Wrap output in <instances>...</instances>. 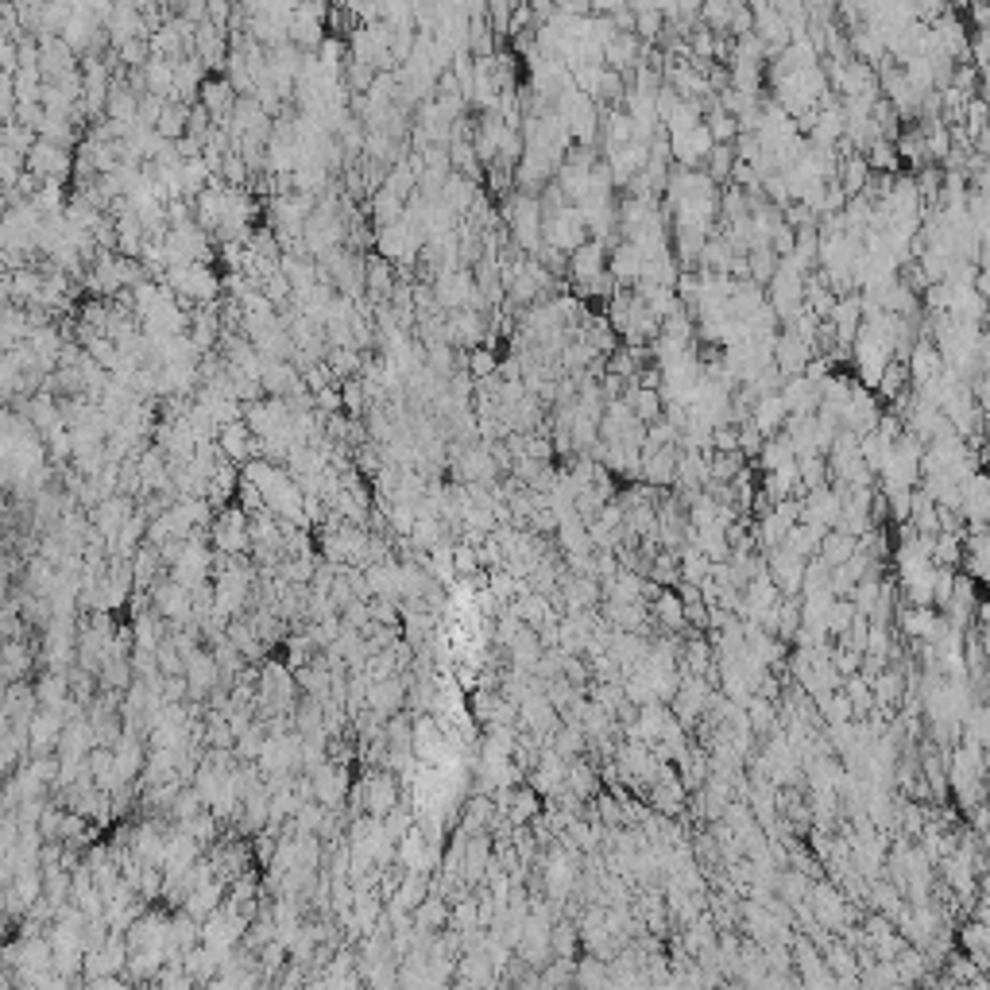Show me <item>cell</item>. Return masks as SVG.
<instances>
[{
    "label": "cell",
    "mask_w": 990,
    "mask_h": 990,
    "mask_svg": "<svg viewBox=\"0 0 990 990\" xmlns=\"http://www.w3.org/2000/svg\"><path fill=\"white\" fill-rule=\"evenodd\" d=\"M159 283H167L182 306H209V302L221 294V279H217V271H213L209 263H182V267H171Z\"/></svg>",
    "instance_id": "cell-1"
},
{
    "label": "cell",
    "mask_w": 990,
    "mask_h": 990,
    "mask_svg": "<svg viewBox=\"0 0 990 990\" xmlns=\"http://www.w3.org/2000/svg\"><path fill=\"white\" fill-rule=\"evenodd\" d=\"M921 457H925V441L913 434H902V441L890 449V461L882 468V492H913L921 480Z\"/></svg>",
    "instance_id": "cell-2"
},
{
    "label": "cell",
    "mask_w": 990,
    "mask_h": 990,
    "mask_svg": "<svg viewBox=\"0 0 990 990\" xmlns=\"http://www.w3.org/2000/svg\"><path fill=\"white\" fill-rule=\"evenodd\" d=\"M209 542H213V554L240 557L252 550V515L233 503L225 511H217V519L209 526Z\"/></svg>",
    "instance_id": "cell-3"
},
{
    "label": "cell",
    "mask_w": 990,
    "mask_h": 990,
    "mask_svg": "<svg viewBox=\"0 0 990 990\" xmlns=\"http://www.w3.org/2000/svg\"><path fill=\"white\" fill-rule=\"evenodd\" d=\"M542 240H546V248H557L561 256H573L581 244L592 240V233H588V225H584L577 205H561V209H550V213H546V221H542Z\"/></svg>",
    "instance_id": "cell-4"
},
{
    "label": "cell",
    "mask_w": 990,
    "mask_h": 990,
    "mask_svg": "<svg viewBox=\"0 0 990 990\" xmlns=\"http://www.w3.org/2000/svg\"><path fill=\"white\" fill-rule=\"evenodd\" d=\"M356 805L364 809V816H391L403 801H399V778L395 774H387V770H376V774H368L360 786H356Z\"/></svg>",
    "instance_id": "cell-5"
},
{
    "label": "cell",
    "mask_w": 990,
    "mask_h": 990,
    "mask_svg": "<svg viewBox=\"0 0 990 990\" xmlns=\"http://www.w3.org/2000/svg\"><path fill=\"white\" fill-rule=\"evenodd\" d=\"M74 159H78V155H70V147L39 140L28 155V171L35 178H43V182H66L70 171H74Z\"/></svg>",
    "instance_id": "cell-6"
},
{
    "label": "cell",
    "mask_w": 990,
    "mask_h": 990,
    "mask_svg": "<svg viewBox=\"0 0 990 990\" xmlns=\"http://www.w3.org/2000/svg\"><path fill=\"white\" fill-rule=\"evenodd\" d=\"M151 608L163 619H171V623H194V596L175 577L151 584Z\"/></svg>",
    "instance_id": "cell-7"
},
{
    "label": "cell",
    "mask_w": 990,
    "mask_h": 990,
    "mask_svg": "<svg viewBox=\"0 0 990 990\" xmlns=\"http://www.w3.org/2000/svg\"><path fill=\"white\" fill-rule=\"evenodd\" d=\"M488 337V318L484 310H457V314H445V345L453 349H480Z\"/></svg>",
    "instance_id": "cell-8"
},
{
    "label": "cell",
    "mask_w": 990,
    "mask_h": 990,
    "mask_svg": "<svg viewBox=\"0 0 990 990\" xmlns=\"http://www.w3.org/2000/svg\"><path fill=\"white\" fill-rule=\"evenodd\" d=\"M905 368H909V379H913V391H925L932 383H940V376L948 372L940 349L932 345V337H917V345L905 356Z\"/></svg>",
    "instance_id": "cell-9"
},
{
    "label": "cell",
    "mask_w": 990,
    "mask_h": 990,
    "mask_svg": "<svg viewBox=\"0 0 990 990\" xmlns=\"http://www.w3.org/2000/svg\"><path fill=\"white\" fill-rule=\"evenodd\" d=\"M608 275V248L600 244V240H588L581 244L573 256H569V279L577 283V294L588 291L596 279H604Z\"/></svg>",
    "instance_id": "cell-10"
},
{
    "label": "cell",
    "mask_w": 990,
    "mask_h": 990,
    "mask_svg": "<svg viewBox=\"0 0 990 990\" xmlns=\"http://www.w3.org/2000/svg\"><path fill=\"white\" fill-rule=\"evenodd\" d=\"M136 511H140V503H136L132 495H109V499H105V503H101L89 519H93V530H97L105 542H113L120 530H124V523H128Z\"/></svg>",
    "instance_id": "cell-11"
},
{
    "label": "cell",
    "mask_w": 990,
    "mask_h": 990,
    "mask_svg": "<svg viewBox=\"0 0 990 990\" xmlns=\"http://www.w3.org/2000/svg\"><path fill=\"white\" fill-rule=\"evenodd\" d=\"M813 360H816V352H813L809 341H801L793 329L778 333V345H774V364H778V372H782V376L786 379L805 376V368H809Z\"/></svg>",
    "instance_id": "cell-12"
},
{
    "label": "cell",
    "mask_w": 990,
    "mask_h": 990,
    "mask_svg": "<svg viewBox=\"0 0 990 990\" xmlns=\"http://www.w3.org/2000/svg\"><path fill=\"white\" fill-rule=\"evenodd\" d=\"M236 101H240V93H236L233 82H229L225 74H209V78L202 82L198 105H205V109L213 113V120H217L221 128H225V124H229V117H233Z\"/></svg>",
    "instance_id": "cell-13"
},
{
    "label": "cell",
    "mask_w": 990,
    "mask_h": 990,
    "mask_svg": "<svg viewBox=\"0 0 990 990\" xmlns=\"http://www.w3.org/2000/svg\"><path fill=\"white\" fill-rule=\"evenodd\" d=\"M128 851H132L144 867H163V863H167V836H163V828H159L155 820L132 828V832H128Z\"/></svg>",
    "instance_id": "cell-14"
},
{
    "label": "cell",
    "mask_w": 990,
    "mask_h": 990,
    "mask_svg": "<svg viewBox=\"0 0 990 990\" xmlns=\"http://www.w3.org/2000/svg\"><path fill=\"white\" fill-rule=\"evenodd\" d=\"M809 909H813V917H816V925H820V929H844V921H847L844 894H840L832 882H813Z\"/></svg>",
    "instance_id": "cell-15"
},
{
    "label": "cell",
    "mask_w": 990,
    "mask_h": 990,
    "mask_svg": "<svg viewBox=\"0 0 990 990\" xmlns=\"http://www.w3.org/2000/svg\"><path fill=\"white\" fill-rule=\"evenodd\" d=\"M407 689H410V677H403V673H395L387 681H368V708L376 716L391 720V716H399V708L407 700Z\"/></svg>",
    "instance_id": "cell-16"
},
{
    "label": "cell",
    "mask_w": 990,
    "mask_h": 990,
    "mask_svg": "<svg viewBox=\"0 0 990 990\" xmlns=\"http://www.w3.org/2000/svg\"><path fill=\"white\" fill-rule=\"evenodd\" d=\"M646 167H650V147L646 144H627L608 151V171H612L615 186H631Z\"/></svg>",
    "instance_id": "cell-17"
},
{
    "label": "cell",
    "mask_w": 990,
    "mask_h": 990,
    "mask_svg": "<svg viewBox=\"0 0 990 990\" xmlns=\"http://www.w3.org/2000/svg\"><path fill=\"white\" fill-rule=\"evenodd\" d=\"M573 886H577V851L573 847L569 851H554L550 863H546V894L554 902H565L573 894Z\"/></svg>",
    "instance_id": "cell-18"
},
{
    "label": "cell",
    "mask_w": 990,
    "mask_h": 990,
    "mask_svg": "<svg viewBox=\"0 0 990 990\" xmlns=\"http://www.w3.org/2000/svg\"><path fill=\"white\" fill-rule=\"evenodd\" d=\"M186 685H190V697L194 700L209 697V693H217V685H225L213 650H198V654L186 662Z\"/></svg>",
    "instance_id": "cell-19"
},
{
    "label": "cell",
    "mask_w": 990,
    "mask_h": 990,
    "mask_svg": "<svg viewBox=\"0 0 990 990\" xmlns=\"http://www.w3.org/2000/svg\"><path fill=\"white\" fill-rule=\"evenodd\" d=\"M349 793V770L337 766V762H325L318 774H314V801L321 809H337Z\"/></svg>",
    "instance_id": "cell-20"
},
{
    "label": "cell",
    "mask_w": 990,
    "mask_h": 990,
    "mask_svg": "<svg viewBox=\"0 0 990 990\" xmlns=\"http://www.w3.org/2000/svg\"><path fill=\"white\" fill-rule=\"evenodd\" d=\"M642 271H646V256H642L631 240H619L612 248V256H608V275L619 283V291H623L627 283H639Z\"/></svg>",
    "instance_id": "cell-21"
},
{
    "label": "cell",
    "mask_w": 990,
    "mask_h": 990,
    "mask_svg": "<svg viewBox=\"0 0 990 990\" xmlns=\"http://www.w3.org/2000/svg\"><path fill=\"white\" fill-rule=\"evenodd\" d=\"M786 422H789V407H786V399H782V391L762 395L755 407H751V426H755L762 437H778L786 430Z\"/></svg>",
    "instance_id": "cell-22"
},
{
    "label": "cell",
    "mask_w": 990,
    "mask_h": 990,
    "mask_svg": "<svg viewBox=\"0 0 990 990\" xmlns=\"http://www.w3.org/2000/svg\"><path fill=\"white\" fill-rule=\"evenodd\" d=\"M217 445H221V453H225V461L229 465H248L252 457H256V434L244 426V422H233V426H221V434H217Z\"/></svg>",
    "instance_id": "cell-23"
},
{
    "label": "cell",
    "mask_w": 990,
    "mask_h": 990,
    "mask_svg": "<svg viewBox=\"0 0 990 990\" xmlns=\"http://www.w3.org/2000/svg\"><path fill=\"white\" fill-rule=\"evenodd\" d=\"M898 627H902V635L917 642H932L940 635V627H944V615H936L932 608H917V604H905L902 612H898Z\"/></svg>",
    "instance_id": "cell-24"
},
{
    "label": "cell",
    "mask_w": 990,
    "mask_h": 990,
    "mask_svg": "<svg viewBox=\"0 0 990 990\" xmlns=\"http://www.w3.org/2000/svg\"><path fill=\"white\" fill-rule=\"evenodd\" d=\"M225 890H229V886H225L221 878L205 882V886H198V890H194V894H190V898L182 902V913L205 925V921H209L213 913H221V905H225V902H221V898H225Z\"/></svg>",
    "instance_id": "cell-25"
},
{
    "label": "cell",
    "mask_w": 990,
    "mask_h": 990,
    "mask_svg": "<svg viewBox=\"0 0 990 990\" xmlns=\"http://www.w3.org/2000/svg\"><path fill=\"white\" fill-rule=\"evenodd\" d=\"M963 565H967V577L990 588V534H967V546H963Z\"/></svg>",
    "instance_id": "cell-26"
},
{
    "label": "cell",
    "mask_w": 990,
    "mask_h": 990,
    "mask_svg": "<svg viewBox=\"0 0 990 990\" xmlns=\"http://www.w3.org/2000/svg\"><path fill=\"white\" fill-rule=\"evenodd\" d=\"M639 59H642V39L635 31H619L612 43L604 47V66H608V70H619V74L631 70V66H642Z\"/></svg>",
    "instance_id": "cell-27"
},
{
    "label": "cell",
    "mask_w": 990,
    "mask_h": 990,
    "mask_svg": "<svg viewBox=\"0 0 990 990\" xmlns=\"http://www.w3.org/2000/svg\"><path fill=\"white\" fill-rule=\"evenodd\" d=\"M623 403L635 410V418H639L642 426H654L658 418H666V399H662V391H650V387L631 383L627 395H623Z\"/></svg>",
    "instance_id": "cell-28"
},
{
    "label": "cell",
    "mask_w": 990,
    "mask_h": 990,
    "mask_svg": "<svg viewBox=\"0 0 990 990\" xmlns=\"http://www.w3.org/2000/svg\"><path fill=\"white\" fill-rule=\"evenodd\" d=\"M113 758H117V778L120 786H128L136 774H144V747H140V735H120L117 747H113Z\"/></svg>",
    "instance_id": "cell-29"
},
{
    "label": "cell",
    "mask_w": 990,
    "mask_h": 990,
    "mask_svg": "<svg viewBox=\"0 0 990 990\" xmlns=\"http://www.w3.org/2000/svg\"><path fill=\"white\" fill-rule=\"evenodd\" d=\"M782 399H786L789 414H816L820 410V387L813 379L793 376L782 383Z\"/></svg>",
    "instance_id": "cell-30"
},
{
    "label": "cell",
    "mask_w": 990,
    "mask_h": 990,
    "mask_svg": "<svg viewBox=\"0 0 990 990\" xmlns=\"http://www.w3.org/2000/svg\"><path fill=\"white\" fill-rule=\"evenodd\" d=\"M399 287V279H395V263L383 260V256H372L368 252V298L372 302H391V294Z\"/></svg>",
    "instance_id": "cell-31"
},
{
    "label": "cell",
    "mask_w": 990,
    "mask_h": 990,
    "mask_svg": "<svg viewBox=\"0 0 990 990\" xmlns=\"http://www.w3.org/2000/svg\"><path fill=\"white\" fill-rule=\"evenodd\" d=\"M650 615H654V619H662V627L673 631V635L689 627V623H685V604H681L677 588H662V592L650 600Z\"/></svg>",
    "instance_id": "cell-32"
},
{
    "label": "cell",
    "mask_w": 990,
    "mask_h": 990,
    "mask_svg": "<svg viewBox=\"0 0 990 990\" xmlns=\"http://www.w3.org/2000/svg\"><path fill=\"white\" fill-rule=\"evenodd\" d=\"M855 554H859V538H851L844 530H828L824 542H820V561H824L828 569H840V565H847Z\"/></svg>",
    "instance_id": "cell-33"
},
{
    "label": "cell",
    "mask_w": 990,
    "mask_h": 990,
    "mask_svg": "<svg viewBox=\"0 0 990 990\" xmlns=\"http://www.w3.org/2000/svg\"><path fill=\"white\" fill-rule=\"evenodd\" d=\"M35 700H39V708H66L70 704V677L59 670L43 673L35 681Z\"/></svg>",
    "instance_id": "cell-34"
},
{
    "label": "cell",
    "mask_w": 990,
    "mask_h": 990,
    "mask_svg": "<svg viewBox=\"0 0 990 990\" xmlns=\"http://www.w3.org/2000/svg\"><path fill=\"white\" fill-rule=\"evenodd\" d=\"M878 399H886V403H902L905 395H913V379H909V368H905V360H894L886 372H882V383H878V391H874Z\"/></svg>",
    "instance_id": "cell-35"
},
{
    "label": "cell",
    "mask_w": 990,
    "mask_h": 990,
    "mask_svg": "<svg viewBox=\"0 0 990 990\" xmlns=\"http://www.w3.org/2000/svg\"><path fill=\"white\" fill-rule=\"evenodd\" d=\"M963 546H967V530H963V534L940 530V534L932 538V565H936V569H956L963 561Z\"/></svg>",
    "instance_id": "cell-36"
},
{
    "label": "cell",
    "mask_w": 990,
    "mask_h": 990,
    "mask_svg": "<svg viewBox=\"0 0 990 990\" xmlns=\"http://www.w3.org/2000/svg\"><path fill=\"white\" fill-rule=\"evenodd\" d=\"M894 147H898V159L909 163V167H917V171H925L932 163L929 144H925V132H921V128H905L902 136L894 140Z\"/></svg>",
    "instance_id": "cell-37"
},
{
    "label": "cell",
    "mask_w": 990,
    "mask_h": 990,
    "mask_svg": "<svg viewBox=\"0 0 990 990\" xmlns=\"http://www.w3.org/2000/svg\"><path fill=\"white\" fill-rule=\"evenodd\" d=\"M786 465H797L793 441H789L786 434L766 437V445H762V453H758V468H762V472H774V468H786Z\"/></svg>",
    "instance_id": "cell-38"
},
{
    "label": "cell",
    "mask_w": 990,
    "mask_h": 990,
    "mask_svg": "<svg viewBox=\"0 0 990 990\" xmlns=\"http://www.w3.org/2000/svg\"><path fill=\"white\" fill-rule=\"evenodd\" d=\"M190 109L194 105H182V101H167V113L159 120V136L167 140V144H178V140H186V132H190Z\"/></svg>",
    "instance_id": "cell-39"
},
{
    "label": "cell",
    "mask_w": 990,
    "mask_h": 990,
    "mask_svg": "<svg viewBox=\"0 0 990 990\" xmlns=\"http://www.w3.org/2000/svg\"><path fill=\"white\" fill-rule=\"evenodd\" d=\"M963 743H967V747H979V751H987L990 747V708L987 704H975V708L967 712V720H963Z\"/></svg>",
    "instance_id": "cell-40"
},
{
    "label": "cell",
    "mask_w": 990,
    "mask_h": 990,
    "mask_svg": "<svg viewBox=\"0 0 990 990\" xmlns=\"http://www.w3.org/2000/svg\"><path fill=\"white\" fill-rule=\"evenodd\" d=\"M778 256H774V248H751L747 252V271H751V283L755 287H770L774 283V275H778Z\"/></svg>",
    "instance_id": "cell-41"
},
{
    "label": "cell",
    "mask_w": 990,
    "mask_h": 990,
    "mask_svg": "<svg viewBox=\"0 0 990 990\" xmlns=\"http://www.w3.org/2000/svg\"><path fill=\"white\" fill-rule=\"evenodd\" d=\"M677 565H681V581L689 584H704L712 577V561L700 554L697 546H681L677 550Z\"/></svg>",
    "instance_id": "cell-42"
},
{
    "label": "cell",
    "mask_w": 990,
    "mask_h": 990,
    "mask_svg": "<svg viewBox=\"0 0 990 990\" xmlns=\"http://www.w3.org/2000/svg\"><path fill=\"white\" fill-rule=\"evenodd\" d=\"M704 124H708V132H712V144H716V147H731L735 140H739V120L731 117V113H724L720 105H712V109H708Z\"/></svg>",
    "instance_id": "cell-43"
},
{
    "label": "cell",
    "mask_w": 990,
    "mask_h": 990,
    "mask_svg": "<svg viewBox=\"0 0 990 990\" xmlns=\"http://www.w3.org/2000/svg\"><path fill=\"white\" fill-rule=\"evenodd\" d=\"M867 163H871L874 175H886L894 178L902 171V159H898V147L890 144V140H878V144L867 147Z\"/></svg>",
    "instance_id": "cell-44"
},
{
    "label": "cell",
    "mask_w": 990,
    "mask_h": 990,
    "mask_svg": "<svg viewBox=\"0 0 990 990\" xmlns=\"http://www.w3.org/2000/svg\"><path fill=\"white\" fill-rule=\"evenodd\" d=\"M797 465H801V495L820 492V488L832 484V472H828V461H824V457H801Z\"/></svg>",
    "instance_id": "cell-45"
},
{
    "label": "cell",
    "mask_w": 990,
    "mask_h": 990,
    "mask_svg": "<svg viewBox=\"0 0 990 990\" xmlns=\"http://www.w3.org/2000/svg\"><path fill=\"white\" fill-rule=\"evenodd\" d=\"M902 681H905V677H902V673H894V670H882V673H878V677L871 681L874 704H878V708H894V704L902 700V689H905Z\"/></svg>",
    "instance_id": "cell-46"
},
{
    "label": "cell",
    "mask_w": 990,
    "mask_h": 990,
    "mask_svg": "<svg viewBox=\"0 0 990 990\" xmlns=\"http://www.w3.org/2000/svg\"><path fill=\"white\" fill-rule=\"evenodd\" d=\"M445 921H449V909H445V902H441L437 894H430L426 902L414 909V929H426V932H430V929H441Z\"/></svg>",
    "instance_id": "cell-47"
},
{
    "label": "cell",
    "mask_w": 990,
    "mask_h": 990,
    "mask_svg": "<svg viewBox=\"0 0 990 990\" xmlns=\"http://www.w3.org/2000/svg\"><path fill=\"white\" fill-rule=\"evenodd\" d=\"M735 171V144L731 147H712V155L704 159V175L712 182H728Z\"/></svg>",
    "instance_id": "cell-48"
},
{
    "label": "cell",
    "mask_w": 990,
    "mask_h": 990,
    "mask_svg": "<svg viewBox=\"0 0 990 990\" xmlns=\"http://www.w3.org/2000/svg\"><path fill=\"white\" fill-rule=\"evenodd\" d=\"M979 975H987V971L971 960L967 952H963V956L960 952H956V956H948V983H952V987H967V983H975Z\"/></svg>",
    "instance_id": "cell-49"
},
{
    "label": "cell",
    "mask_w": 990,
    "mask_h": 990,
    "mask_svg": "<svg viewBox=\"0 0 990 990\" xmlns=\"http://www.w3.org/2000/svg\"><path fill=\"white\" fill-rule=\"evenodd\" d=\"M859 619L855 612V604L851 600H832V608H828V619H824V627H828V635H836V639H844L847 627Z\"/></svg>",
    "instance_id": "cell-50"
},
{
    "label": "cell",
    "mask_w": 990,
    "mask_h": 990,
    "mask_svg": "<svg viewBox=\"0 0 990 990\" xmlns=\"http://www.w3.org/2000/svg\"><path fill=\"white\" fill-rule=\"evenodd\" d=\"M465 368L476 379H495V372H499V360H495V352L488 349V345H480V349L465 352Z\"/></svg>",
    "instance_id": "cell-51"
},
{
    "label": "cell",
    "mask_w": 990,
    "mask_h": 990,
    "mask_svg": "<svg viewBox=\"0 0 990 990\" xmlns=\"http://www.w3.org/2000/svg\"><path fill=\"white\" fill-rule=\"evenodd\" d=\"M565 789H569L577 801H584V797L596 789V770L584 766V762H573V766H569V782H565Z\"/></svg>",
    "instance_id": "cell-52"
},
{
    "label": "cell",
    "mask_w": 990,
    "mask_h": 990,
    "mask_svg": "<svg viewBox=\"0 0 990 990\" xmlns=\"http://www.w3.org/2000/svg\"><path fill=\"white\" fill-rule=\"evenodd\" d=\"M762 445H766V437L758 434L751 422H743V426H739V453H743V457H755V461H758Z\"/></svg>",
    "instance_id": "cell-53"
},
{
    "label": "cell",
    "mask_w": 990,
    "mask_h": 990,
    "mask_svg": "<svg viewBox=\"0 0 990 990\" xmlns=\"http://www.w3.org/2000/svg\"><path fill=\"white\" fill-rule=\"evenodd\" d=\"M573 948H577V932H573V925H557L554 929L557 960H573Z\"/></svg>",
    "instance_id": "cell-54"
},
{
    "label": "cell",
    "mask_w": 990,
    "mask_h": 990,
    "mask_svg": "<svg viewBox=\"0 0 990 990\" xmlns=\"http://www.w3.org/2000/svg\"><path fill=\"white\" fill-rule=\"evenodd\" d=\"M159 990H194V979L182 967H167L163 979H159Z\"/></svg>",
    "instance_id": "cell-55"
},
{
    "label": "cell",
    "mask_w": 990,
    "mask_h": 990,
    "mask_svg": "<svg viewBox=\"0 0 990 990\" xmlns=\"http://www.w3.org/2000/svg\"><path fill=\"white\" fill-rule=\"evenodd\" d=\"M975 291H979L990 302V263H983V267H979V275H975Z\"/></svg>",
    "instance_id": "cell-56"
},
{
    "label": "cell",
    "mask_w": 990,
    "mask_h": 990,
    "mask_svg": "<svg viewBox=\"0 0 990 990\" xmlns=\"http://www.w3.org/2000/svg\"><path fill=\"white\" fill-rule=\"evenodd\" d=\"M956 990H990V979H987V975H979L975 983H967V987H956Z\"/></svg>",
    "instance_id": "cell-57"
},
{
    "label": "cell",
    "mask_w": 990,
    "mask_h": 990,
    "mask_svg": "<svg viewBox=\"0 0 990 990\" xmlns=\"http://www.w3.org/2000/svg\"><path fill=\"white\" fill-rule=\"evenodd\" d=\"M979 457H983V465H990V426H987V437H983V449H979Z\"/></svg>",
    "instance_id": "cell-58"
},
{
    "label": "cell",
    "mask_w": 990,
    "mask_h": 990,
    "mask_svg": "<svg viewBox=\"0 0 990 990\" xmlns=\"http://www.w3.org/2000/svg\"><path fill=\"white\" fill-rule=\"evenodd\" d=\"M983 333L990 337V314H987V321H983Z\"/></svg>",
    "instance_id": "cell-59"
},
{
    "label": "cell",
    "mask_w": 990,
    "mask_h": 990,
    "mask_svg": "<svg viewBox=\"0 0 990 990\" xmlns=\"http://www.w3.org/2000/svg\"><path fill=\"white\" fill-rule=\"evenodd\" d=\"M983 704H987V708H990V685H987V700H983Z\"/></svg>",
    "instance_id": "cell-60"
},
{
    "label": "cell",
    "mask_w": 990,
    "mask_h": 990,
    "mask_svg": "<svg viewBox=\"0 0 990 990\" xmlns=\"http://www.w3.org/2000/svg\"><path fill=\"white\" fill-rule=\"evenodd\" d=\"M987 534H990V523H987Z\"/></svg>",
    "instance_id": "cell-61"
}]
</instances>
